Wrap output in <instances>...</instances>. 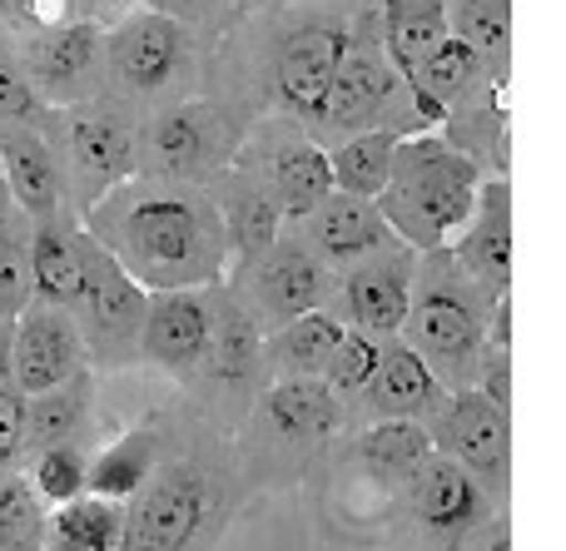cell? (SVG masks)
Wrapping results in <instances>:
<instances>
[{"instance_id":"obj_1","label":"cell","mask_w":566,"mask_h":551,"mask_svg":"<svg viewBox=\"0 0 566 551\" xmlns=\"http://www.w3.org/2000/svg\"><path fill=\"white\" fill-rule=\"evenodd\" d=\"M80 229L149 294L224 284V229L205 184L129 174L80 214Z\"/></svg>"},{"instance_id":"obj_2","label":"cell","mask_w":566,"mask_h":551,"mask_svg":"<svg viewBox=\"0 0 566 551\" xmlns=\"http://www.w3.org/2000/svg\"><path fill=\"white\" fill-rule=\"evenodd\" d=\"M482 179H488V169L452 135L418 129V135L398 139L392 174L373 204L388 219L392 239H402V244H412L422 254V248L452 244V234L468 224L472 204H478Z\"/></svg>"},{"instance_id":"obj_3","label":"cell","mask_w":566,"mask_h":551,"mask_svg":"<svg viewBox=\"0 0 566 551\" xmlns=\"http://www.w3.org/2000/svg\"><path fill=\"white\" fill-rule=\"evenodd\" d=\"M488 308L492 298L462 274L452 248H422L412 274V304L402 318L408 348L442 378L448 393L478 388L482 348H488Z\"/></svg>"},{"instance_id":"obj_4","label":"cell","mask_w":566,"mask_h":551,"mask_svg":"<svg viewBox=\"0 0 566 551\" xmlns=\"http://www.w3.org/2000/svg\"><path fill=\"white\" fill-rule=\"evenodd\" d=\"M60 119V174H65V204L85 214L95 199H105L115 184L135 174V139L139 125L125 99L90 95L70 109H55Z\"/></svg>"},{"instance_id":"obj_5","label":"cell","mask_w":566,"mask_h":551,"mask_svg":"<svg viewBox=\"0 0 566 551\" xmlns=\"http://www.w3.org/2000/svg\"><path fill=\"white\" fill-rule=\"evenodd\" d=\"M239 129L209 99H179L159 109L135 139V174H165L185 184H209L219 169L234 165Z\"/></svg>"},{"instance_id":"obj_6","label":"cell","mask_w":566,"mask_h":551,"mask_svg":"<svg viewBox=\"0 0 566 551\" xmlns=\"http://www.w3.org/2000/svg\"><path fill=\"white\" fill-rule=\"evenodd\" d=\"M195 65V35L175 10H135L105 30V75L125 105L159 99Z\"/></svg>"},{"instance_id":"obj_7","label":"cell","mask_w":566,"mask_h":551,"mask_svg":"<svg viewBox=\"0 0 566 551\" xmlns=\"http://www.w3.org/2000/svg\"><path fill=\"white\" fill-rule=\"evenodd\" d=\"M234 169H244L283 214V224H293L298 214H308L323 194L333 189L328 174V149L298 125V119H269L254 139H239Z\"/></svg>"},{"instance_id":"obj_8","label":"cell","mask_w":566,"mask_h":551,"mask_svg":"<svg viewBox=\"0 0 566 551\" xmlns=\"http://www.w3.org/2000/svg\"><path fill=\"white\" fill-rule=\"evenodd\" d=\"M402 95H408V89H402V75L392 70V60L382 55L378 30H373V6H368V15L353 25L348 45H343V60L328 85V105H323V119H318V129H313V139L328 145V139H343V135H353V129L392 125L388 115Z\"/></svg>"},{"instance_id":"obj_9","label":"cell","mask_w":566,"mask_h":551,"mask_svg":"<svg viewBox=\"0 0 566 551\" xmlns=\"http://www.w3.org/2000/svg\"><path fill=\"white\" fill-rule=\"evenodd\" d=\"M145 298L139 288L95 239H85V288L80 304L70 308L85 338V358L99 368H125L139 353V324H145Z\"/></svg>"},{"instance_id":"obj_10","label":"cell","mask_w":566,"mask_h":551,"mask_svg":"<svg viewBox=\"0 0 566 551\" xmlns=\"http://www.w3.org/2000/svg\"><path fill=\"white\" fill-rule=\"evenodd\" d=\"M353 25L348 20H303L274 45L269 60V95L289 119H298L303 129H318L323 105H328V85L333 70L343 60Z\"/></svg>"},{"instance_id":"obj_11","label":"cell","mask_w":566,"mask_h":551,"mask_svg":"<svg viewBox=\"0 0 566 551\" xmlns=\"http://www.w3.org/2000/svg\"><path fill=\"white\" fill-rule=\"evenodd\" d=\"M234 288H249V308H254L259 328H279V324H289V318L308 314V308L328 304L333 268L323 264L293 229H283Z\"/></svg>"},{"instance_id":"obj_12","label":"cell","mask_w":566,"mask_h":551,"mask_svg":"<svg viewBox=\"0 0 566 551\" xmlns=\"http://www.w3.org/2000/svg\"><path fill=\"white\" fill-rule=\"evenodd\" d=\"M15 60L50 109H70V105H80V99L99 95L105 30L80 15L60 30H45V35H25V50H20Z\"/></svg>"},{"instance_id":"obj_13","label":"cell","mask_w":566,"mask_h":551,"mask_svg":"<svg viewBox=\"0 0 566 551\" xmlns=\"http://www.w3.org/2000/svg\"><path fill=\"white\" fill-rule=\"evenodd\" d=\"M428 437H432V453L462 463L478 483H502L507 477V457H512L507 407L492 403L482 388L448 393V403L428 417Z\"/></svg>"},{"instance_id":"obj_14","label":"cell","mask_w":566,"mask_h":551,"mask_svg":"<svg viewBox=\"0 0 566 551\" xmlns=\"http://www.w3.org/2000/svg\"><path fill=\"white\" fill-rule=\"evenodd\" d=\"M85 368L90 358H85V338H80L75 314L30 298L15 314V324H10V373H15V388L30 398L85 373Z\"/></svg>"},{"instance_id":"obj_15","label":"cell","mask_w":566,"mask_h":551,"mask_svg":"<svg viewBox=\"0 0 566 551\" xmlns=\"http://www.w3.org/2000/svg\"><path fill=\"white\" fill-rule=\"evenodd\" d=\"M214 338V284L209 288H155L145 298L139 324V358L159 363L165 373H195L209 363Z\"/></svg>"},{"instance_id":"obj_16","label":"cell","mask_w":566,"mask_h":551,"mask_svg":"<svg viewBox=\"0 0 566 551\" xmlns=\"http://www.w3.org/2000/svg\"><path fill=\"white\" fill-rule=\"evenodd\" d=\"M412 274H418V248L402 244V239H388L368 258L343 268V318H348V328L398 338L412 304Z\"/></svg>"},{"instance_id":"obj_17","label":"cell","mask_w":566,"mask_h":551,"mask_svg":"<svg viewBox=\"0 0 566 551\" xmlns=\"http://www.w3.org/2000/svg\"><path fill=\"white\" fill-rule=\"evenodd\" d=\"M209 517V492L195 473H169L145 487L135 512L125 507V532L115 551H189Z\"/></svg>"},{"instance_id":"obj_18","label":"cell","mask_w":566,"mask_h":551,"mask_svg":"<svg viewBox=\"0 0 566 551\" xmlns=\"http://www.w3.org/2000/svg\"><path fill=\"white\" fill-rule=\"evenodd\" d=\"M205 189L219 209V229H224V284H239L259 264V254L283 234V214L274 209V199L234 165L219 169Z\"/></svg>"},{"instance_id":"obj_19","label":"cell","mask_w":566,"mask_h":551,"mask_svg":"<svg viewBox=\"0 0 566 551\" xmlns=\"http://www.w3.org/2000/svg\"><path fill=\"white\" fill-rule=\"evenodd\" d=\"M448 248L462 264V274L488 298L507 294V284H512V184H507V174L482 179L478 204H472L468 224L452 234Z\"/></svg>"},{"instance_id":"obj_20","label":"cell","mask_w":566,"mask_h":551,"mask_svg":"<svg viewBox=\"0 0 566 551\" xmlns=\"http://www.w3.org/2000/svg\"><path fill=\"white\" fill-rule=\"evenodd\" d=\"M293 234H298L328 268H348V264H358V258H368L373 248L388 244L392 229H388V219L378 214L373 199L328 189L308 214L293 219Z\"/></svg>"},{"instance_id":"obj_21","label":"cell","mask_w":566,"mask_h":551,"mask_svg":"<svg viewBox=\"0 0 566 551\" xmlns=\"http://www.w3.org/2000/svg\"><path fill=\"white\" fill-rule=\"evenodd\" d=\"M412 507H418L422 527L438 542H462L472 527L488 517V483L468 473L462 463L432 453L428 463L412 473Z\"/></svg>"},{"instance_id":"obj_22","label":"cell","mask_w":566,"mask_h":551,"mask_svg":"<svg viewBox=\"0 0 566 551\" xmlns=\"http://www.w3.org/2000/svg\"><path fill=\"white\" fill-rule=\"evenodd\" d=\"M85 288V229L80 214L55 209L45 219H30V298L55 308H75Z\"/></svg>"},{"instance_id":"obj_23","label":"cell","mask_w":566,"mask_h":551,"mask_svg":"<svg viewBox=\"0 0 566 551\" xmlns=\"http://www.w3.org/2000/svg\"><path fill=\"white\" fill-rule=\"evenodd\" d=\"M0 179L25 219L65 209V174H60L55 139H45V129L0 125Z\"/></svg>"},{"instance_id":"obj_24","label":"cell","mask_w":566,"mask_h":551,"mask_svg":"<svg viewBox=\"0 0 566 551\" xmlns=\"http://www.w3.org/2000/svg\"><path fill=\"white\" fill-rule=\"evenodd\" d=\"M264 427L283 443H328L343 427V398L333 393L323 378H279L259 403Z\"/></svg>"},{"instance_id":"obj_25","label":"cell","mask_w":566,"mask_h":551,"mask_svg":"<svg viewBox=\"0 0 566 551\" xmlns=\"http://www.w3.org/2000/svg\"><path fill=\"white\" fill-rule=\"evenodd\" d=\"M363 398H368V407L378 417H412V423H428V417L448 403V388H442V378L432 373L408 343H388V353H382L378 373L368 378Z\"/></svg>"},{"instance_id":"obj_26","label":"cell","mask_w":566,"mask_h":551,"mask_svg":"<svg viewBox=\"0 0 566 551\" xmlns=\"http://www.w3.org/2000/svg\"><path fill=\"white\" fill-rule=\"evenodd\" d=\"M373 30L408 85L418 60L448 35V0H373Z\"/></svg>"},{"instance_id":"obj_27","label":"cell","mask_w":566,"mask_h":551,"mask_svg":"<svg viewBox=\"0 0 566 551\" xmlns=\"http://www.w3.org/2000/svg\"><path fill=\"white\" fill-rule=\"evenodd\" d=\"M343 318L328 314V308H308V314L279 324L274 333L264 338V353L259 363L274 368V378H323L328 373V358L343 338Z\"/></svg>"},{"instance_id":"obj_28","label":"cell","mask_w":566,"mask_h":551,"mask_svg":"<svg viewBox=\"0 0 566 551\" xmlns=\"http://www.w3.org/2000/svg\"><path fill=\"white\" fill-rule=\"evenodd\" d=\"M90 403H95V378L75 373L65 383L45 388V393H30L25 398V417H20V447L40 453V447H55V443H70L80 433V423L90 417Z\"/></svg>"},{"instance_id":"obj_29","label":"cell","mask_w":566,"mask_h":551,"mask_svg":"<svg viewBox=\"0 0 566 551\" xmlns=\"http://www.w3.org/2000/svg\"><path fill=\"white\" fill-rule=\"evenodd\" d=\"M402 129L392 125H373V129H353V135L333 139L328 149V174L333 189L343 194H363V199H378L382 184L392 174V149H398Z\"/></svg>"},{"instance_id":"obj_30","label":"cell","mask_w":566,"mask_h":551,"mask_svg":"<svg viewBox=\"0 0 566 551\" xmlns=\"http://www.w3.org/2000/svg\"><path fill=\"white\" fill-rule=\"evenodd\" d=\"M155 467H159V437L149 433V427H135V433L115 437L105 453L85 463V492L129 507L155 483Z\"/></svg>"},{"instance_id":"obj_31","label":"cell","mask_w":566,"mask_h":551,"mask_svg":"<svg viewBox=\"0 0 566 551\" xmlns=\"http://www.w3.org/2000/svg\"><path fill=\"white\" fill-rule=\"evenodd\" d=\"M264 353V328L254 308L239 298L234 284H214V338H209V363L224 383H244Z\"/></svg>"},{"instance_id":"obj_32","label":"cell","mask_w":566,"mask_h":551,"mask_svg":"<svg viewBox=\"0 0 566 551\" xmlns=\"http://www.w3.org/2000/svg\"><path fill=\"white\" fill-rule=\"evenodd\" d=\"M119 532H125V502L80 492L70 502L50 507L45 551H115Z\"/></svg>"},{"instance_id":"obj_33","label":"cell","mask_w":566,"mask_h":551,"mask_svg":"<svg viewBox=\"0 0 566 551\" xmlns=\"http://www.w3.org/2000/svg\"><path fill=\"white\" fill-rule=\"evenodd\" d=\"M448 35L478 50L502 80L512 55V0H448Z\"/></svg>"},{"instance_id":"obj_34","label":"cell","mask_w":566,"mask_h":551,"mask_svg":"<svg viewBox=\"0 0 566 551\" xmlns=\"http://www.w3.org/2000/svg\"><path fill=\"white\" fill-rule=\"evenodd\" d=\"M30 304V219L0 184V324H15Z\"/></svg>"},{"instance_id":"obj_35","label":"cell","mask_w":566,"mask_h":551,"mask_svg":"<svg viewBox=\"0 0 566 551\" xmlns=\"http://www.w3.org/2000/svg\"><path fill=\"white\" fill-rule=\"evenodd\" d=\"M358 453H363V463L378 467L382 477H412L432 457L428 423H412V417H378V423L363 433Z\"/></svg>"},{"instance_id":"obj_36","label":"cell","mask_w":566,"mask_h":551,"mask_svg":"<svg viewBox=\"0 0 566 551\" xmlns=\"http://www.w3.org/2000/svg\"><path fill=\"white\" fill-rule=\"evenodd\" d=\"M50 532V507L30 487V477L6 473L0 477V551H45Z\"/></svg>"},{"instance_id":"obj_37","label":"cell","mask_w":566,"mask_h":551,"mask_svg":"<svg viewBox=\"0 0 566 551\" xmlns=\"http://www.w3.org/2000/svg\"><path fill=\"white\" fill-rule=\"evenodd\" d=\"M388 343H392V338L368 333V328H343L338 348H333V358H328V373H323V383H328L338 398L363 393V388H368V378L378 373Z\"/></svg>"},{"instance_id":"obj_38","label":"cell","mask_w":566,"mask_h":551,"mask_svg":"<svg viewBox=\"0 0 566 551\" xmlns=\"http://www.w3.org/2000/svg\"><path fill=\"white\" fill-rule=\"evenodd\" d=\"M85 463L90 457L80 453L75 443H55V447H40V453H30V487L40 492V502L45 507H60L70 502V497L85 492Z\"/></svg>"},{"instance_id":"obj_39","label":"cell","mask_w":566,"mask_h":551,"mask_svg":"<svg viewBox=\"0 0 566 551\" xmlns=\"http://www.w3.org/2000/svg\"><path fill=\"white\" fill-rule=\"evenodd\" d=\"M55 119V109L35 95V85L25 80L15 55L0 50V125H30V129H45Z\"/></svg>"},{"instance_id":"obj_40","label":"cell","mask_w":566,"mask_h":551,"mask_svg":"<svg viewBox=\"0 0 566 551\" xmlns=\"http://www.w3.org/2000/svg\"><path fill=\"white\" fill-rule=\"evenodd\" d=\"M20 417H25V393L10 373V324H0V477L15 473L25 447H20Z\"/></svg>"},{"instance_id":"obj_41","label":"cell","mask_w":566,"mask_h":551,"mask_svg":"<svg viewBox=\"0 0 566 551\" xmlns=\"http://www.w3.org/2000/svg\"><path fill=\"white\" fill-rule=\"evenodd\" d=\"M0 20L20 35H45L70 20H80V0H0Z\"/></svg>"},{"instance_id":"obj_42","label":"cell","mask_w":566,"mask_h":551,"mask_svg":"<svg viewBox=\"0 0 566 551\" xmlns=\"http://www.w3.org/2000/svg\"><path fill=\"white\" fill-rule=\"evenodd\" d=\"M145 6H149V0H80V15L95 20L99 30H109L115 20L135 15V10H145Z\"/></svg>"},{"instance_id":"obj_43","label":"cell","mask_w":566,"mask_h":551,"mask_svg":"<svg viewBox=\"0 0 566 551\" xmlns=\"http://www.w3.org/2000/svg\"><path fill=\"white\" fill-rule=\"evenodd\" d=\"M488 551H512V527H507V522L492 527V547H488Z\"/></svg>"},{"instance_id":"obj_44","label":"cell","mask_w":566,"mask_h":551,"mask_svg":"<svg viewBox=\"0 0 566 551\" xmlns=\"http://www.w3.org/2000/svg\"><path fill=\"white\" fill-rule=\"evenodd\" d=\"M0 184H6V179H0Z\"/></svg>"}]
</instances>
